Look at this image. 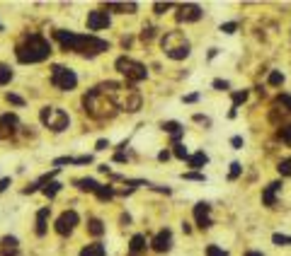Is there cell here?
<instances>
[{
  "label": "cell",
  "mask_w": 291,
  "mask_h": 256,
  "mask_svg": "<svg viewBox=\"0 0 291 256\" xmlns=\"http://www.w3.org/2000/svg\"><path fill=\"white\" fill-rule=\"evenodd\" d=\"M245 99H248V89H243V92H233V109H238Z\"/></svg>",
  "instance_id": "obj_31"
},
{
  "label": "cell",
  "mask_w": 291,
  "mask_h": 256,
  "mask_svg": "<svg viewBox=\"0 0 291 256\" xmlns=\"http://www.w3.org/2000/svg\"><path fill=\"white\" fill-rule=\"evenodd\" d=\"M87 232H90V234H95V237H100V234L105 232V225H102V220L92 218V220L87 223Z\"/></svg>",
  "instance_id": "obj_26"
},
{
  "label": "cell",
  "mask_w": 291,
  "mask_h": 256,
  "mask_svg": "<svg viewBox=\"0 0 291 256\" xmlns=\"http://www.w3.org/2000/svg\"><path fill=\"white\" fill-rule=\"evenodd\" d=\"M202 7L199 5H194V2H184V5H180V12H177V20L180 22H197V20H202Z\"/></svg>",
  "instance_id": "obj_10"
},
{
  "label": "cell",
  "mask_w": 291,
  "mask_h": 256,
  "mask_svg": "<svg viewBox=\"0 0 291 256\" xmlns=\"http://www.w3.org/2000/svg\"><path fill=\"white\" fill-rule=\"evenodd\" d=\"M240 171H243V165H240V162H233L231 170H228V179H231V181H235V179L240 176Z\"/></svg>",
  "instance_id": "obj_33"
},
{
  "label": "cell",
  "mask_w": 291,
  "mask_h": 256,
  "mask_svg": "<svg viewBox=\"0 0 291 256\" xmlns=\"http://www.w3.org/2000/svg\"><path fill=\"white\" fill-rule=\"evenodd\" d=\"M245 256H264V254H260V252H248Z\"/></svg>",
  "instance_id": "obj_49"
},
{
  "label": "cell",
  "mask_w": 291,
  "mask_h": 256,
  "mask_svg": "<svg viewBox=\"0 0 291 256\" xmlns=\"http://www.w3.org/2000/svg\"><path fill=\"white\" fill-rule=\"evenodd\" d=\"M51 83H54V87L63 89V92H71L78 85V75L71 68H66V65H54L51 68Z\"/></svg>",
  "instance_id": "obj_7"
},
{
  "label": "cell",
  "mask_w": 291,
  "mask_h": 256,
  "mask_svg": "<svg viewBox=\"0 0 291 256\" xmlns=\"http://www.w3.org/2000/svg\"><path fill=\"white\" fill-rule=\"evenodd\" d=\"M272 242H274L277 247H284V244H289V237H287V234H279V232H277V234H272Z\"/></svg>",
  "instance_id": "obj_37"
},
{
  "label": "cell",
  "mask_w": 291,
  "mask_h": 256,
  "mask_svg": "<svg viewBox=\"0 0 291 256\" xmlns=\"http://www.w3.org/2000/svg\"><path fill=\"white\" fill-rule=\"evenodd\" d=\"M83 107H85V114H90L92 118H112L116 114V102L109 99L107 92H102L97 87L83 97Z\"/></svg>",
  "instance_id": "obj_3"
},
{
  "label": "cell",
  "mask_w": 291,
  "mask_h": 256,
  "mask_svg": "<svg viewBox=\"0 0 291 256\" xmlns=\"http://www.w3.org/2000/svg\"><path fill=\"white\" fill-rule=\"evenodd\" d=\"M114 189H112V186H109V184H100V189H97V191H95V196H97V199L100 200H109V199H114Z\"/></svg>",
  "instance_id": "obj_24"
},
{
  "label": "cell",
  "mask_w": 291,
  "mask_h": 256,
  "mask_svg": "<svg viewBox=\"0 0 291 256\" xmlns=\"http://www.w3.org/2000/svg\"><path fill=\"white\" fill-rule=\"evenodd\" d=\"M173 7V2H155L153 5V10L158 12V15H165V10H170Z\"/></svg>",
  "instance_id": "obj_39"
},
{
  "label": "cell",
  "mask_w": 291,
  "mask_h": 256,
  "mask_svg": "<svg viewBox=\"0 0 291 256\" xmlns=\"http://www.w3.org/2000/svg\"><path fill=\"white\" fill-rule=\"evenodd\" d=\"M238 29V25L235 22H226V25H221V31H226V34H233Z\"/></svg>",
  "instance_id": "obj_41"
},
{
  "label": "cell",
  "mask_w": 291,
  "mask_h": 256,
  "mask_svg": "<svg viewBox=\"0 0 291 256\" xmlns=\"http://www.w3.org/2000/svg\"><path fill=\"white\" fill-rule=\"evenodd\" d=\"M49 213H51V210H49V208H41V210H39V213H36V234H39V237H44V234H46V220H49Z\"/></svg>",
  "instance_id": "obj_18"
},
{
  "label": "cell",
  "mask_w": 291,
  "mask_h": 256,
  "mask_svg": "<svg viewBox=\"0 0 291 256\" xmlns=\"http://www.w3.org/2000/svg\"><path fill=\"white\" fill-rule=\"evenodd\" d=\"M41 191H44V196L54 199V196H56L58 191H61V184H58V181H46V186H44Z\"/></svg>",
  "instance_id": "obj_27"
},
{
  "label": "cell",
  "mask_w": 291,
  "mask_h": 256,
  "mask_svg": "<svg viewBox=\"0 0 291 256\" xmlns=\"http://www.w3.org/2000/svg\"><path fill=\"white\" fill-rule=\"evenodd\" d=\"M175 157L187 160V157H189V155H187V147H184V145H180V142H175Z\"/></svg>",
  "instance_id": "obj_36"
},
{
  "label": "cell",
  "mask_w": 291,
  "mask_h": 256,
  "mask_svg": "<svg viewBox=\"0 0 291 256\" xmlns=\"http://www.w3.org/2000/svg\"><path fill=\"white\" fill-rule=\"evenodd\" d=\"M163 49H165V56L173 60H182L189 56V41L184 39L182 31H168L163 36Z\"/></svg>",
  "instance_id": "obj_4"
},
{
  "label": "cell",
  "mask_w": 291,
  "mask_h": 256,
  "mask_svg": "<svg viewBox=\"0 0 291 256\" xmlns=\"http://www.w3.org/2000/svg\"><path fill=\"white\" fill-rule=\"evenodd\" d=\"M277 170H279V174H282V176H291V157H287V160H282Z\"/></svg>",
  "instance_id": "obj_32"
},
{
  "label": "cell",
  "mask_w": 291,
  "mask_h": 256,
  "mask_svg": "<svg viewBox=\"0 0 291 256\" xmlns=\"http://www.w3.org/2000/svg\"><path fill=\"white\" fill-rule=\"evenodd\" d=\"M114 162H126V155H124V152H116V155H114Z\"/></svg>",
  "instance_id": "obj_47"
},
{
  "label": "cell",
  "mask_w": 291,
  "mask_h": 256,
  "mask_svg": "<svg viewBox=\"0 0 291 256\" xmlns=\"http://www.w3.org/2000/svg\"><path fill=\"white\" fill-rule=\"evenodd\" d=\"M109 27V15L102 12V10H92L87 12V29L90 31H100V29H107Z\"/></svg>",
  "instance_id": "obj_11"
},
{
  "label": "cell",
  "mask_w": 291,
  "mask_h": 256,
  "mask_svg": "<svg viewBox=\"0 0 291 256\" xmlns=\"http://www.w3.org/2000/svg\"><path fill=\"white\" fill-rule=\"evenodd\" d=\"M0 31H2V25H0Z\"/></svg>",
  "instance_id": "obj_50"
},
{
  "label": "cell",
  "mask_w": 291,
  "mask_h": 256,
  "mask_svg": "<svg viewBox=\"0 0 291 256\" xmlns=\"http://www.w3.org/2000/svg\"><path fill=\"white\" fill-rule=\"evenodd\" d=\"M163 131H165V133H168V136H170L175 142H180L182 133H184V128H182L177 121H165V123H163Z\"/></svg>",
  "instance_id": "obj_17"
},
{
  "label": "cell",
  "mask_w": 291,
  "mask_h": 256,
  "mask_svg": "<svg viewBox=\"0 0 291 256\" xmlns=\"http://www.w3.org/2000/svg\"><path fill=\"white\" fill-rule=\"evenodd\" d=\"M10 80H12V70H10V65L0 63V85H7Z\"/></svg>",
  "instance_id": "obj_28"
},
{
  "label": "cell",
  "mask_w": 291,
  "mask_h": 256,
  "mask_svg": "<svg viewBox=\"0 0 291 256\" xmlns=\"http://www.w3.org/2000/svg\"><path fill=\"white\" fill-rule=\"evenodd\" d=\"M289 244H291V237H289Z\"/></svg>",
  "instance_id": "obj_51"
},
{
  "label": "cell",
  "mask_w": 291,
  "mask_h": 256,
  "mask_svg": "<svg viewBox=\"0 0 291 256\" xmlns=\"http://www.w3.org/2000/svg\"><path fill=\"white\" fill-rule=\"evenodd\" d=\"M279 191H282V181L267 184L264 191H262V203H264L267 208H274V205H277V194H279Z\"/></svg>",
  "instance_id": "obj_13"
},
{
  "label": "cell",
  "mask_w": 291,
  "mask_h": 256,
  "mask_svg": "<svg viewBox=\"0 0 291 256\" xmlns=\"http://www.w3.org/2000/svg\"><path fill=\"white\" fill-rule=\"evenodd\" d=\"M114 65H116V70H119L129 83H141V80L148 78V70H146L144 63H139V60H134V58H129V56L116 58Z\"/></svg>",
  "instance_id": "obj_5"
},
{
  "label": "cell",
  "mask_w": 291,
  "mask_h": 256,
  "mask_svg": "<svg viewBox=\"0 0 291 256\" xmlns=\"http://www.w3.org/2000/svg\"><path fill=\"white\" fill-rule=\"evenodd\" d=\"M231 145H233V147H240V145H243V138H240V136H233Z\"/></svg>",
  "instance_id": "obj_43"
},
{
  "label": "cell",
  "mask_w": 291,
  "mask_h": 256,
  "mask_svg": "<svg viewBox=\"0 0 291 256\" xmlns=\"http://www.w3.org/2000/svg\"><path fill=\"white\" fill-rule=\"evenodd\" d=\"M5 99H7L10 104H15V107H22V104H25V99H22L20 94H12V92H7V94H5Z\"/></svg>",
  "instance_id": "obj_35"
},
{
  "label": "cell",
  "mask_w": 291,
  "mask_h": 256,
  "mask_svg": "<svg viewBox=\"0 0 291 256\" xmlns=\"http://www.w3.org/2000/svg\"><path fill=\"white\" fill-rule=\"evenodd\" d=\"M10 186V179H0V191H5Z\"/></svg>",
  "instance_id": "obj_48"
},
{
  "label": "cell",
  "mask_w": 291,
  "mask_h": 256,
  "mask_svg": "<svg viewBox=\"0 0 291 256\" xmlns=\"http://www.w3.org/2000/svg\"><path fill=\"white\" fill-rule=\"evenodd\" d=\"M274 107H282L287 114H291V94H287V92H282L277 99H274Z\"/></svg>",
  "instance_id": "obj_25"
},
{
  "label": "cell",
  "mask_w": 291,
  "mask_h": 256,
  "mask_svg": "<svg viewBox=\"0 0 291 256\" xmlns=\"http://www.w3.org/2000/svg\"><path fill=\"white\" fill-rule=\"evenodd\" d=\"M144 249H146V237H144V234H134V237H131V244H129V252H131V256L141 254Z\"/></svg>",
  "instance_id": "obj_20"
},
{
  "label": "cell",
  "mask_w": 291,
  "mask_h": 256,
  "mask_svg": "<svg viewBox=\"0 0 291 256\" xmlns=\"http://www.w3.org/2000/svg\"><path fill=\"white\" fill-rule=\"evenodd\" d=\"M279 138L287 142V145H291V123H284V126H279Z\"/></svg>",
  "instance_id": "obj_30"
},
{
  "label": "cell",
  "mask_w": 291,
  "mask_h": 256,
  "mask_svg": "<svg viewBox=\"0 0 291 256\" xmlns=\"http://www.w3.org/2000/svg\"><path fill=\"white\" fill-rule=\"evenodd\" d=\"M158 160H160V162H165V160H170V152H168V150H163V152L158 155Z\"/></svg>",
  "instance_id": "obj_45"
},
{
  "label": "cell",
  "mask_w": 291,
  "mask_h": 256,
  "mask_svg": "<svg viewBox=\"0 0 291 256\" xmlns=\"http://www.w3.org/2000/svg\"><path fill=\"white\" fill-rule=\"evenodd\" d=\"M267 83L272 87H279V85H284V75L279 73V70H272L269 73V78H267Z\"/></svg>",
  "instance_id": "obj_29"
},
{
  "label": "cell",
  "mask_w": 291,
  "mask_h": 256,
  "mask_svg": "<svg viewBox=\"0 0 291 256\" xmlns=\"http://www.w3.org/2000/svg\"><path fill=\"white\" fill-rule=\"evenodd\" d=\"M17 126H20V118L15 114H2L0 116V128L5 131V136H12L15 131H17Z\"/></svg>",
  "instance_id": "obj_14"
},
{
  "label": "cell",
  "mask_w": 291,
  "mask_h": 256,
  "mask_svg": "<svg viewBox=\"0 0 291 256\" xmlns=\"http://www.w3.org/2000/svg\"><path fill=\"white\" fill-rule=\"evenodd\" d=\"M206 256H228V254H226L221 247H216V244H209V247H206Z\"/></svg>",
  "instance_id": "obj_34"
},
{
  "label": "cell",
  "mask_w": 291,
  "mask_h": 256,
  "mask_svg": "<svg viewBox=\"0 0 291 256\" xmlns=\"http://www.w3.org/2000/svg\"><path fill=\"white\" fill-rule=\"evenodd\" d=\"M39 118H41V123H44L46 128H51L54 133L66 131V128H68V123H71L68 114H66L63 109H58V107H44V109H41V114H39Z\"/></svg>",
  "instance_id": "obj_6"
},
{
  "label": "cell",
  "mask_w": 291,
  "mask_h": 256,
  "mask_svg": "<svg viewBox=\"0 0 291 256\" xmlns=\"http://www.w3.org/2000/svg\"><path fill=\"white\" fill-rule=\"evenodd\" d=\"M54 39L61 44V49L66 51H75L83 56H97L102 51H109V44L105 39H97L92 34H75V31H66V29H56Z\"/></svg>",
  "instance_id": "obj_1"
},
{
  "label": "cell",
  "mask_w": 291,
  "mask_h": 256,
  "mask_svg": "<svg viewBox=\"0 0 291 256\" xmlns=\"http://www.w3.org/2000/svg\"><path fill=\"white\" fill-rule=\"evenodd\" d=\"M107 10H119L124 15H131L136 12V2H107Z\"/></svg>",
  "instance_id": "obj_21"
},
{
  "label": "cell",
  "mask_w": 291,
  "mask_h": 256,
  "mask_svg": "<svg viewBox=\"0 0 291 256\" xmlns=\"http://www.w3.org/2000/svg\"><path fill=\"white\" fill-rule=\"evenodd\" d=\"M214 87H216V89H228V83H226V80H214Z\"/></svg>",
  "instance_id": "obj_42"
},
{
  "label": "cell",
  "mask_w": 291,
  "mask_h": 256,
  "mask_svg": "<svg viewBox=\"0 0 291 256\" xmlns=\"http://www.w3.org/2000/svg\"><path fill=\"white\" fill-rule=\"evenodd\" d=\"M209 213H211V205H209V203H197V205H194V220H197V225L202 229H209L214 225Z\"/></svg>",
  "instance_id": "obj_12"
},
{
  "label": "cell",
  "mask_w": 291,
  "mask_h": 256,
  "mask_svg": "<svg viewBox=\"0 0 291 256\" xmlns=\"http://www.w3.org/2000/svg\"><path fill=\"white\" fill-rule=\"evenodd\" d=\"M49 54H51V44L41 34H27L15 49V56L20 63H41L49 58Z\"/></svg>",
  "instance_id": "obj_2"
},
{
  "label": "cell",
  "mask_w": 291,
  "mask_h": 256,
  "mask_svg": "<svg viewBox=\"0 0 291 256\" xmlns=\"http://www.w3.org/2000/svg\"><path fill=\"white\" fill-rule=\"evenodd\" d=\"M73 184H75L80 191H90V194H95V191L100 189V184H97L95 179H75Z\"/></svg>",
  "instance_id": "obj_23"
},
{
  "label": "cell",
  "mask_w": 291,
  "mask_h": 256,
  "mask_svg": "<svg viewBox=\"0 0 291 256\" xmlns=\"http://www.w3.org/2000/svg\"><path fill=\"white\" fill-rule=\"evenodd\" d=\"M187 162H189V167H192V170H202L204 165L209 162V155H206V152H194V155H189V157H187Z\"/></svg>",
  "instance_id": "obj_19"
},
{
  "label": "cell",
  "mask_w": 291,
  "mask_h": 256,
  "mask_svg": "<svg viewBox=\"0 0 291 256\" xmlns=\"http://www.w3.org/2000/svg\"><path fill=\"white\" fill-rule=\"evenodd\" d=\"M80 256H107V252H105V244L95 242V244H87L85 249L80 252Z\"/></svg>",
  "instance_id": "obj_22"
},
{
  "label": "cell",
  "mask_w": 291,
  "mask_h": 256,
  "mask_svg": "<svg viewBox=\"0 0 291 256\" xmlns=\"http://www.w3.org/2000/svg\"><path fill=\"white\" fill-rule=\"evenodd\" d=\"M182 179H187V181H204V174H199V171H187V174H182Z\"/></svg>",
  "instance_id": "obj_38"
},
{
  "label": "cell",
  "mask_w": 291,
  "mask_h": 256,
  "mask_svg": "<svg viewBox=\"0 0 291 256\" xmlns=\"http://www.w3.org/2000/svg\"><path fill=\"white\" fill-rule=\"evenodd\" d=\"M155 31H158L155 27H144V31H141V39H144V41H150V39L155 36Z\"/></svg>",
  "instance_id": "obj_40"
},
{
  "label": "cell",
  "mask_w": 291,
  "mask_h": 256,
  "mask_svg": "<svg viewBox=\"0 0 291 256\" xmlns=\"http://www.w3.org/2000/svg\"><path fill=\"white\" fill-rule=\"evenodd\" d=\"M78 220H80V218H78V213H75V210H66V213H61V215H58V220H56V225H54V228H56V232L61 234V237H66V234H71V232L75 229Z\"/></svg>",
  "instance_id": "obj_8"
},
{
  "label": "cell",
  "mask_w": 291,
  "mask_h": 256,
  "mask_svg": "<svg viewBox=\"0 0 291 256\" xmlns=\"http://www.w3.org/2000/svg\"><path fill=\"white\" fill-rule=\"evenodd\" d=\"M124 112H129V114H134V112H139L141 109V94L139 92H129V97L124 99Z\"/></svg>",
  "instance_id": "obj_16"
},
{
  "label": "cell",
  "mask_w": 291,
  "mask_h": 256,
  "mask_svg": "<svg viewBox=\"0 0 291 256\" xmlns=\"http://www.w3.org/2000/svg\"><path fill=\"white\" fill-rule=\"evenodd\" d=\"M150 247H153V252H158V254L170 252V249H173V232H170V229H160V232L153 237Z\"/></svg>",
  "instance_id": "obj_9"
},
{
  "label": "cell",
  "mask_w": 291,
  "mask_h": 256,
  "mask_svg": "<svg viewBox=\"0 0 291 256\" xmlns=\"http://www.w3.org/2000/svg\"><path fill=\"white\" fill-rule=\"evenodd\" d=\"M17 237H2L0 239V256H17Z\"/></svg>",
  "instance_id": "obj_15"
},
{
  "label": "cell",
  "mask_w": 291,
  "mask_h": 256,
  "mask_svg": "<svg viewBox=\"0 0 291 256\" xmlns=\"http://www.w3.org/2000/svg\"><path fill=\"white\" fill-rule=\"evenodd\" d=\"M109 147V141H97V150H107Z\"/></svg>",
  "instance_id": "obj_46"
},
{
  "label": "cell",
  "mask_w": 291,
  "mask_h": 256,
  "mask_svg": "<svg viewBox=\"0 0 291 256\" xmlns=\"http://www.w3.org/2000/svg\"><path fill=\"white\" fill-rule=\"evenodd\" d=\"M197 99H199V94H187V97H184L187 104H192V102H197Z\"/></svg>",
  "instance_id": "obj_44"
}]
</instances>
